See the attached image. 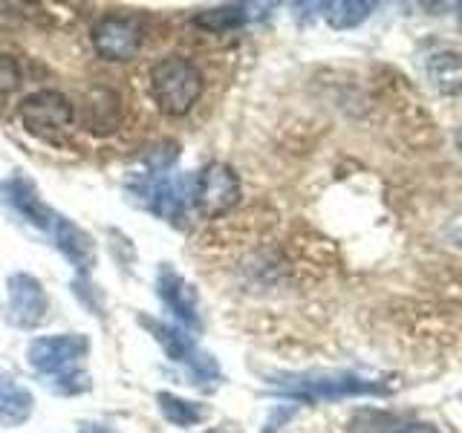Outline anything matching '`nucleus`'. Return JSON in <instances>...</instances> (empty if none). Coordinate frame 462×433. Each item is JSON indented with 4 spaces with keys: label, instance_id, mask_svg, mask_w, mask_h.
I'll return each instance as SVG.
<instances>
[{
    "label": "nucleus",
    "instance_id": "20e7f679",
    "mask_svg": "<svg viewBox=\"0 0 462 433\" xmlns=\"http://www.w3.org/2000/svg\"><path fill=\"white\" fill-rule=\"evenodd\" d=\"M18 119L26 127V134L61 144L72 130V122H76V107L58 90H38L18 105Z\"/></svg>",
    "mask_w": 462,
    "mask_h": 433
},
{
    "label": "nucleus",
    "instance_id": "7ed1b4c3",
    "mask_svg": "<svg viewBox=\"0 0 462 433\" xmlns=\"http://www.w3.org/2000/svg\"><path fill=\"white\" fill-rule=\"evenodd\" d=\"M139 324L144 327L153 336V341L162 346L165 355L171 361H177V364H185L188 367V375H191V384H202V387H214L220 382V370H217V361L206 353L199 350V346L191 341L185 329L173 327V324H165V321H156L151 315H139Z\"/></svg>",
    "mask_w": 462,
    "mask_h": 433
},
{
    "label": "nucleus",
    "instance_id": "f3484780",
    "mask_svg": "<svg viewBox=\"0 0 462 433\" xmlns=\"http://www.w3.org/2000/svg\"><path fill=\"white\" fill-rule=\"evenodd\" d=\"M324 18L332 29H353L370 18L375 4H358V0H338V4H324Z\"/></svg>",
    "mask_w": 462,
    "mask_h": 433
},
{
    "label": "nucleus",
    "instance_id": "4be33fe9",
    "mask_svg": "<svg viewBox=\"0 0 462 433\" xmlns=\"http://www.w3.org/2000/svg\"><path fill=\"white\" fill-rule=\"evenodd\" d=\"M79 433H116L110 425H101V422H81Z\"/></svg>",
    "mask_w": 462,
    "mask_h": 433
},
{
    "label": "nucleus",
    "instance_id": "423d86ee",
    "mask_svg": "<svg viewBox=\"0 0 462 433\" xmlns=\"http://www.w3.org/2000/svg\"><path fill=\"white\" fill-rule=\"evenodd\" d=\"M240 202V180L235 168L223 162H208L191 182V206L214 220L226 211H231Z\"/></svg>",
    "mask_w": 462,
    "mask_h": 433
},
{
    "label": "nucleus",
    "instance_id": "f8f14e48",
    "mask_svg": "<svg viewBox=\"0 0 462 433\" xmlns=\"http://www.w3.org/2000/svg\"><path fill=\"white\" fill-rule=\"evenodd\" d=\"M50 235L55 237V249L61 252L72 266H76L79 274H90L96 266V243L87 235L84 228H79L72 220L58 214V220L52 226Z\"/></svg>",
    "mask_w": 462,
    "mask_h": 433
},
{
    "label": "nucleus",
    "instance_id": "f03ea898",
    "mask_svg": "<svg viewBox=\"0 0 462 433\" xmlns=\"http://www.w3.org/2000/svg\"><path fill=\"white\" fill-rule=\"evenodd\" d=\"M202 93V72L182 55H168L151 69V96L165 115L191 113Z\"/></svg>",
    "mask_w": 462,
    "mask_h": 433
},
{
    "label": "nucleus",
    "instance_id": "b1692460",
    "mask_svg": "<svg viewBox=\"0 0 462 433\" xmlns=\"http://www.w3.org/2000/svg\"><path fill=\"white\" fill-rule=\"evenodd\" d=\"M211 433H231L228 428H217V430H211Z\"/></svg>",
    "mask_w": 462,
    "mask_h": 433
},
{
    "label": "nucleus",
    "instance_id": "6e6552de",
    "mask_svg": "<svg viewBox=\"0 0 462 433\" xmlns=\"http://www.w3.org/2000/svg\"><path fill=\"white\" fill-rule=\"evenodd\" d=\"M93 50L107 61H130L136 58L144 41V29L130 14H105L90 29Z\"/></svg>",
    "mask_w": 462,
    "mask_h": 433
},
{
    "label": "nucleus",
    "instance_id": "9b49d317",
    "mask_svg": "<svg viewBox=\"0 0 462 433\" xmlns=\"http://www.w3.org/2000/svg\"><path fill=\"white\" fill-rule=\"evenodd\" d=\"M156 292L162 298L165 307L173 312V318L185 327V329H199V300H197V289L188 283L182 274L162 263L156 274Z\"/></svg>",
    "mask_w": 462,
    "mask_h": 433
},
{
    "label": "nucleus",
    "instance_id": "393cba45",
    "mask_svg": "<svg viewBox=\"0 0 462 433\" xmlns=\"http://www.w3.org/2000/svg\"><path fill=\"white\" fill-rule=\"evenodd\" d=\"M459 21H462V4H459Z\"/></svg>",
    "mask_w": 462,
    "mask_h": 433
},
{
    "label": "nucleus",
    "instance_id": "2eb2a0df",
    "mask_svg": "<svg viewBox=\"0 0 462 433\" xmlns=\"http://www.w3.org/2000/svg\"><path fill=\"white\" fill-rule=\"evenodd\" d=\"M35 410V399L23 384L0 382V428H18Z\"/></svg>",
    "mask_w": 462,
    "mask_h": 433
},
{
    "label": "nucleus",
    "instance_id": "39448f33",
    "mask_svg": "<svg viewBox=\"0 0 462 433\" xmlns=\"http://www.w3.org/2000/svg\"><path fill=\"white\" fill-rule=\"evenodd\" d=\"M130 199L139 208L162 216L168 223H180L185 216V206L191 202V185L171 173H139L130 182Z\"/></svg>",
    "mask_w": 462,
    "mask_h": 433
},
{
    "label": "nucleus",
    "instance_id": "f257e3e1",
    "mask_svg": "<svg viewBox=\"0 0 462 433\" xmlns=\"http://www.w3.org/2000/svg\"><path fill=\"white\" fill-rule=\"evenodd\" d=\"M281 393L300 401H336L346 396H384L393 382H375L356 373H281L274 375Z\"/></svg>",
    "mask_w": 462,
    "mask_h": 433
},
{
    "label": "nucleus",
    "instance_id": "dca6fc26",
    "mask_svg": "<svg viewBox=\"0 0 462 433\" xmlns=\"http://www.w3.org/2000/svg\"><path fill=\"white\" fill-rule=\"evenodd\" d=\"M156 401H159V410H162V416L168 419L171 425H177V428H194V425L202 422V419H208L206 404L182 399L177 393H168V390H159Z\"/></svg>",
    "mask_w": 462,
    "mask_h": 433
},
{
    "label": "nucleus",
    "instance_id": "0eeeda50",
    "mask_svg": "<svg viewBox=\"0 0 462 433\" xmlns=\"http://www.w3.org/2000/svg\"><path fill=\"white\" fill-rule=\"evenodd\" d=\"M87 353H90V338L79 336V332H67V336H43L29 341L26 361L35 373L55 379V375L79 370V361Z\"/></svg>",
    "mask_w": 462,
    "mask_h": 433
},
{
    "label": "nucleus",
    "instance_id": "9d476101",
    "mask_svg": "<svg viewBox=\"0 0 462 433\" xmlns=\"http://www.w3.org/2000/svg\"><path fill=\"white\" fill-rule=\"evenodd\" d=\"M0 197H4L6 206H12L18 211L29 226H35L41 231H52L58 214L41 199L35 182L23 177V173H14V177L0 182Z\"/></svg>",
    "mask_w": 462,
    "mask_h": 433
},
{
    "label": "nucleus",
    "instance_id": "1a4fd4ad",
    "mask_svg": "<svg viewBox=\"0 0 462 433\" xmlns=\"http://www.w3.org/2000/svg\"><path fill=\"white\" fill-rule=\"evenodd\" d=\"M6 309L9 324L18 329H35L50 312V295L38 278L26 272H14L6 281Z\"/></svg>",
    "mask_w": 462,
    "mask_h": 433
},
{
    "label": "nucleus",
    "instance_id": "ddd939ff",
    "mask_svg": "<svg viewBox=\"0 0 462 433\" xmlns=\"http://www.w3.org/2000/svg\"><path fill=\"white\" fill-rule=\"evenodd\" d=\"M122 119V98L116 96L107 87H93L90 93L84 96V110H81V122L87 130L93 134H110L116 130Z\"/></svg>",
    "mask_w": 462,
    "mask_h": 433
},
{
    "label": "nucleus",
    "instance_id": "4468645a",
    "mask_svg": "<svg viewBox=\"0 0 462 433\" xmlns=\"http://www.w3.org/2000/svg\"><path fill=\"white\" fill-rule=\"evenodd\" d=\"M260 4H223V6H211V9H202L194 14V23L199 29L214 35H223V32H235V29H243L249 21L260 18L263 12H254Z\"/></svg>",
    "mask_w": 462,
    "mask_h": 433
},
{
    "label": "nucleus",
    "instance_id": "412c9836",
    "mask_svg": "<svg viewBox=\"0 0 462 433\" xmlns=\"http://www.w3.org/2000/svg\"><path fill=\"white\" fill-rule=\"evenodd\" d=\"M21 87V67L12 55L0 52V105Z\"/></svg>",
    "mask_w": 462,
    "mask_h": 433
},
{
    "label": "nucleus",
    "instance_id": "a211bd4d",
    "mask_svg": "<svg viewBox=\"0 0 462 433\" xmlns=\"http://www.w3.org/2000/svg\"><path fill=\"white\" fill-rule=\"evenodd\" d=\"M428 72H430V78L437 81V87H442L445 93H454L462 87V58L457 52L433 55L428 61Z\"/></svg>",
    "mask_w": 462,
    "mask_h": 433
},
{
    "label": "nucleus",
    "instance_id": "5701e85b",
    "mask_svg": "<svg viewBox=\"0 0 462 433\" xmlns=\"http://www.w3.org/2000/svg\"><path fill=\"white\" fill-rule=\"evenodd\" d=\"M402 433H439L433 425H411V428H404Z\"/></svg>",
    "mask_w": 462,
    "mask_h": 433
},
{
    "label": "nucleus",
    "instance_id": "aec40b11",
    "mask_svg": "<svg viewBox=\"0 0 462 433\" xmlns=\"http://www.w3.org/2000/svg\"><path fill=\"white\" fill-rule=\"evenodd\" d=\"M50 390L52 393H61V396H79V393H87L90 390V375L81 373V370H72V373H64V375H55L50 382Z\"/></svg>",
    "mask_w": 462,
    "mask_h": 433
},
{
    "label": "nucleus",
    "instance_id": "6ab92c4d",
    "mask_svg": "<svg viewBox=\"0 0 462 433\" xmlns=\"http://www.w3.org/2000/svg\"><path fill=\"white\" fill-rule=\"evenodd\" d=\"M177 159H180V144L173 142H159L156 148H148L142 153V162L148 173H168Z\"/></svg>",
    "mask_w": 462,
    "mask_h": 433
}]
</instances>
